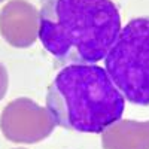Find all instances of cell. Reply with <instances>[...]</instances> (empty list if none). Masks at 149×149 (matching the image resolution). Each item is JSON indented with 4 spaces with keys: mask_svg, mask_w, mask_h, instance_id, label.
I'll list each match as a JSON object with an SVG mask.
<instances>
[{
    "mask_svg": "<svg viewBox=\"0 0 149 149\" xmlns=\"http://www.w3.org/2000/svg\"><path fill=\"white\" fill-rule=\"evenodd\" d=\"M122 30L112 0H40L37 39L61 64H95Z\"/></svg>",
    "mask_w": 149,
    "mask_h": 149,
    "instance_id": "obj_1",
    "label": "cell"
},
{
    "mask_svg": "<svg viewBox=\"0 0 149 149\" xmlns=\"http://www.w3.org/2000/svg\"><path fill=\"white\" fill-rule=\"evenodd\" d=\"M125 98L104 67L67 64L46 93V110L57 125L79 133L100 134L124 115Z\"/></svg>",
    "mask_w": 149,
    "mask_h": 149,
    "instance_id": "obj_2",
    "label": "cell"
},
{
    "mask_svg": "<svg viewBox=\"0 0 149 149\" xmlns=\"http://www.w3.org/2000/svg\"><path fill=\"white\" fill-rule=\"evenodd\" d=\"M104 69L127 102L149 106V17L133 18L122 27Z\"/></svg>",
    "mask_w": 149,
    "mask_h": 149,
    "instance_id": "obj_3",
    "label": "cell"
},
{
    "mask_svg": "<svg viewBox=\"0 0 149 149\" xmlns=\"http://www.w3.org/2000/svg\"><path fill=\"white\" fill-rule=\"evenodd\" d=\"M43 122H54L49 112L21 98L5 107L0 127L9 140L29 143L46 136L48 131L43 130Z\"/></svg>",
    "mask_w": 149,
    "mask_h": 149,
    "instance_id": "obj_4",
    "label": "cell"
},
{
    "mask_svg": "<svg viewBox=\"0 0 149 149\" xmlns=\"http://www.w3.org/2000/svg\"><path fill=\"white\" fill-rule=\"evenodd\" d=\"M0 31L14 46H29L37 39L39 12L24 0H12L0 12Z\"/></svg>",
    "mask_w": 149,
    "mask_h": 149,
    "instance_id": "obj_5",
    "label": "cell"
},
{
    "mask_svg": "<svg viewBox=\"0 0 149 149\" xmlns=\"http://www.w3.org/2000/svg\"><path fill=\"white\" fill-rule=\"evenodd\" d=\"M5 90H6V73H5L3 67L0 66V98H2Z\"/></svg>",
    "mask_w": 149,
    "mask_h": 149,
    "instance_id": "obj_6",
    "label": "cell"
},
{
    "mask_svg": "<svg viewBox=\"0 0 149 149\" xmlns=\"http://www.w3.org/2000/svg\"><path fill=\"white\" fill-rule=\"evenodd\" d=\"M0 2H3V0H0Z\"/></svg>",
    "mask_w": 149,
    "mask_h": 149,
    "instance_id": "obj_7",
    "label": "cell"
}]
</instances>
